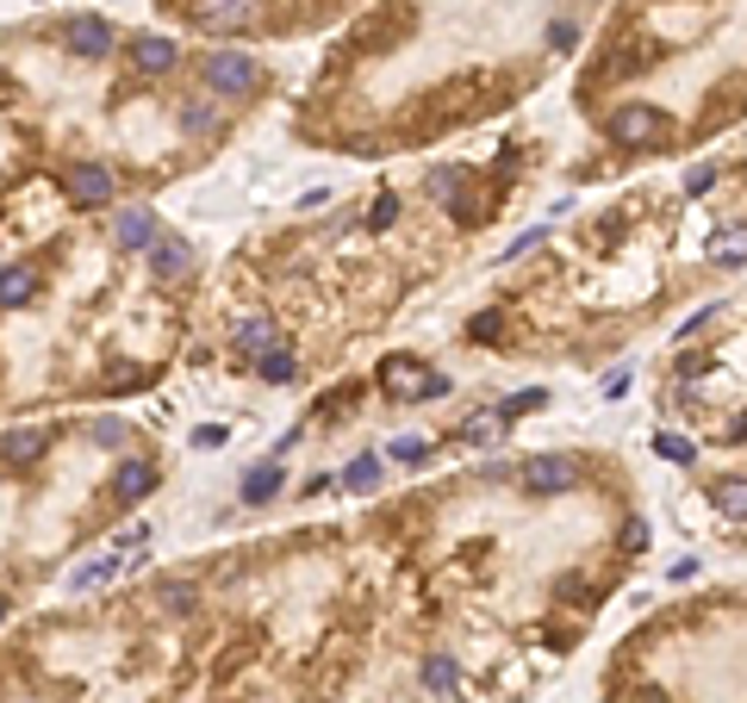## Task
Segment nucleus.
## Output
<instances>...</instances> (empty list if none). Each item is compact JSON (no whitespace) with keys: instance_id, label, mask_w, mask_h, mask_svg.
Listing matches in <instances>:
<instances>
[{"instance_id":"ddd939ff","label":"nucleus","mask_w":747,"mask_h":703,"mask_svg":"<svg viewBox=\"0 0 747 703\" xmlns=\"http://www.w3.org/2000/svg\"><path fill=\"white\" fill-rule=\"evenodd\" d=\"M269 349H274V324H269V318H243V324H238V355L262 361Z\"/></svg>"},{"instance_id":"4c0bfd02","label":"nucleus","mask_w":747,"mask_h":703,"mask_svg":"<svg viewBox=\"0 0 747 703\" xmlns=\"http://www.w3.org/2000/svg\"><path fill=\"white\" fill-rule=\"evenodd\" d=\"M0 623H7V597H0Z\"/></svg>"},{"instance_id":"5701e85b","label":"nucleus","mask_w":747,"mask_h":703,"mask_svg":"<svg viewBox=\"0 0 747 703\" xmlns=\"http://www.w3.org/2000/svg\"><path fill=\"white\" fill-rule=\"evenodd\" d=\"M193 604H200V592H193L188 579H169V585H162V610H169V616H193Z\"/></svg>"},{"instance_id":"c756f323","label":"nucleus","mask_w":747,"mask_h":703,"mask_svg":"<svg viewBox=\"0 0 747 703\" xmlns=\"http://www.w3.org/2000/svg\"><path fill=\"white\" fill-rule=\"evenodd\" d=\"M393 219H398V200H374V205H367V219H362V224H367V231H386Z\"/></svg>"},{"instance_id":"9d476101","label":"nucleus","mask_w":747,"mask_h":703,"mask_svg":"<svg viewBox=\"0 0 747 703\" xmlns=\"http://www.w3.org/2000/svg\"><path fill=\"white\" fill-rule=\"evenodd\" d=\"M112 237H119L125 250H150V243H157V219H150L143 205H125V212L112 219Z\"/></svg>"},{"instance_id":"cd10ccee","label":"nucleus","mask_w":747,"mask_h":703,"mask_svg":"<svg viewBox=\"0 0 747 703\" xmlns=\"http://www.w3.org/2000/svg\"><path fill=\"white\" fill-rule=\"evenodd\" d=\"M498 330H505V312H480L474 324H467V337H474V343H498Z\"/></svg>"},{"instance_id":"39448f33","label":"nucleus","mask_w":747,"mask_h":703,"mask_svg":"<svg viewBox=\"0 0 747 703\" xmlns=\"http://www.w3.org/2000/svg\"><path fill=\"white\" fill-rule=\"evenodd\" d=\"M193 19H200L206 32H250L255 19H262V0H200Z\"/></svg>"},{"instance_id":"6ab92c4d","label":"nucleus","mask_w":747,"mask_h":703,"mask_svg":"<svg viewBox=\"0 0 747 703\" xmlns=\"http://www.w3.org/2000/svg\"><path fill=\"white\" fill-rule=\"evenodd\" d=\"M417 679H424V691H436V697H443V691H455V679H462V672H455V660H448V654H430Z\"/></svg>"},{"instance_id":"4468645a","label":"nucleus","mask_w":747,"mask_h":703,"mask_svg":"<svg viewBox=\"0 0 747 703\" xmlns=\"http://www.w3.org/2000/svg\"><path fill=\"white\" fill-rule=\"evenodd\" d=\"M0 454H7V468H32L38 454H44V430H13V436L0 442Z\"/></svg>"},{"instance_id":"1a4fd4ad","label":"nucleus","mask_w":747,"mask_h":703,"mask_svg":"<svg viewBox=\"0 0 747 703\" xmlns=\"http://www.w3.org/2000/svg\"><path fill=\"white\" fill-rule=\"evenodd\" d=\"M32 299H38V268L32 262L0 268V312H19V305H32Z\"/></svg>"},{"instance_id":"f704fd0d","label":"nucleus","mask_w":747,"mask_h":703,"mask_svg":"<svg viewBox=\"0 0 747 703\" xmlns=\"http://www.w3.org/2000/svg\"><path fill=\"white\" fill-rule=\"evenodd\" d=\"M623 392H629V368H623V374H605V399H623Z\"/></svg>"},{"instance_id":"c85d7f7f","label":"nucleus","mask_w":747,"mask_h":703,"mask_svg":"<svg viewBox=\"0 0 747 703\" xmlns=\"http://www.w3.org/2000/svg\"><path fill=\"white\" fill-rule=\"evenodd\" d=\"M424 454H430V436H398L393 442V461H405V468H417Z\"/></svg>"},{"instance_id":"b1692460","label":"nucleus","mask_w":747,"mask_h":703,"mask_svg":"<svg viewBox=\"0 0 747 703\" xmlns=\"http://www.w3.org/2000/svg\"><path fill=\"white\" fill-rule=\"evenodd\" d=\"M542 405H548V392H542V386H529V392H511V399H505V405H498V418H524V411H542Z\"/></svg>"},{"instance_id":"a211bd4d","label":"nucleus","mask_w":747,"mask_h":703,"mask_svg":"<svg viewBox=\"0 0 747 703\" xmlns=\"http://www.w3.org/2000/svg\"><path fill=\"white\" fill-rule=\"evenodd\" d=\"M119 566H125V554H107V561H88V566H81V573H69V592H94L100 579H112V573H119Z\"/></svg>"},{"instance_id":"f3484780","label":"nucleus","mask_w":747,"mask_h":703,"mask_svg":"<svg viewBox=\"0 0 747 703\" xmlns=\"http://www.w3.org/2000/svg\"><path fill=\"white\" fill-rule=\"evenodd\" d=\"M716 511L729 516V523H747V480H716Z\"/></svg>"},{"instance_id":"2f4dec72","label":"nucleus","mask_w":747,"mask_h":703,"mask_svg":"<svg viewBox=\"0 0 747 703\" xmlns=\"http://www.w3.org/2000/svg\"><path fill=\"white\" fill-rule=\"evenodd\" d=\"M343 150H350V157H381V138H367V131H355V138H343Z\"/></svg>"},{"instance_id":"20e7f679","label":"nucleus","mask_w":747,"mask_h":703,"mask_svg":"<svg viewBox=\"0 0 747 703\" xmlns=\"http://www.w3.org/2000/svg\"><path fill=\"white\" fill-rule=\"evenodd\" d=\"M63 193L75 205H112L119 200V181H112L107 162H75V169L63 174Z\"/></svg>"},{"instance_id":"e433bc0d","label":"nucleus","mask_w":747,"mask_h":703,"mask_svg":"<svg viewBox=\"0 0 747 703\" xmlns=\"http://www.w3.org/2000/svg\"><path fill=\"white\" fill-rule=\"evenodd\" d=\"M729 442H747V418H735V423H729Z\"/></svg>"},{"instance_id":"412c9836","label":"nucleus","mask_w":747,"mask_h":703,"mask_svg":"<svg viewBox=\"0 0 747 703\" xmlns=\"http://www.w3.org/2000/svg\"><path fill=\"white\" fill-rule=\"evenodd\" d=\"M654 454H660V461H673V468H692V461H698V449H692L685 436H673V430H660V436H654Z\"/></svg>"},{"instance_id":"0eeeda50","label":"nucleus","mask_w":747,"mask_h":703,"mask_svg":"<svg viewBox=\"0 0 747 703\" xmlns=\"http://www.w3.org/2000/svg\"><path fill=\"white\" fill-rule=\"evenodd\" d=\"M374 380H381L386 399H412V392H424V361L417 355H386Z\"/></svg>"},{"instance_id":"bb28decb","label":"nucleus","mask_w":747,"mask_h":703,"mask_svg":"<svg viewBox=\"0 0 747 703\" xmlns=\"http://www.w3.org/2000/svg\"><path fill=\"white\" fill-rule=\"evenodd\" d=\"M88 436H94L100 449H119V442H125V423H119V418H94V423H88Z\"/></svg>"},{"instance_id":"58836bf2","label":"nucleus","mask_w":747,"mask_h":703,"mask_svg":"<svg viewBox=\"0 0 747 703\" xmlns=\"http://www.w3.org/2000/svg\"><path fill=\"white\" fill-rule=\"evenodd\" d=\"M0 88H7V76H0Z\"/></svg>"},{"instance_id":"7ed1b4c3","label":"nucleus","mask_w":747,"mask_h":703,"mask_svg":"<svg viewBox=\"0 0 747 703\" xmlns=\"http://www.w3.org/2000/svg\"><path fill=\"white\" fill-rule=\"evenodd\" d=\"M524 492L529 499H561V492H573V480H579V461L573 454H536V461H524Z\"/></svg>"},{"instance_id":"c9c22d12","label":"nucleus","mask_w":747,"mask_h":703,"mask_svg":"<svg viewBox=\"0 0 747 703\" xmlns=\"http://www.w3.org/2000/svg\"><path fill=\"white\" fill-rule=\"evenodd\" d=\"M710 318H716V305H704V312H692V318H685V330H679V337H692V330H704V324H710Z\"/></svg>"},{"instance_id":"473e14b6","label":"nucleus","mask_w":747,"mask_h":703,"mask_svg":"<svg viewBox=\"0 0 747 703\" xmlns=\"http://www.w3.org/2000/svg\"><path fill=\"white\" fill-rule=\"evenodd\" d=\"M193 449H224V423H200L193 430Z\"/></svg>"},{"instance_id":"393cba45","label":"nucleus","mask_w":747,"mask_h":703,"mask_svg":"<svg viewBox=\"0 0 747 703\" xmlns=\"http://www.w3.org/2000/svg\"><path fill=\"white\" fill-rule=\"evenodd\" d=\"M255 368H262V380H274V386H286V380L300 374V361H293V355H274V349L255 361Z\"/></svg>"},{"instance_id":"6e6552de","label":"nucleus","mask_w":747,"mask_h":703,"mask_svg":"<svg viewBox=\"0 0 747 703\" xmlns=\"http://www.w3.org/2000/svg\"><path fill=\"white\" fill-rule=\"evenodd\" d=\"M131 63L143 69V76H169V69L181 63V50H175V38H157V32H138L131 38Z\"/></svg>"},{"instance_id":"423d86ee","label":"nucleus","mask_w":747,"mask_h":703,"mask_svg":"<svg viewBox=\"0 0 747 703\" xmlns=\"http://www.w3.org/2000/svg\"><path fill=\"white\" fill-rule=\"evenodd\" d=\"M69 50H81L88 63H100V57L119 50V32H112L100 13H75V19H69Z\"/></svg>"},{"instance_id":"aec40b11","label":"nucleus","mask_w":747,"mask_h":703,"mask_svg":"<svg viewBox=\"0 0 747 703\" xmlns=\"http://www.w3.org/2000/svg\"><path fill=\"white\" fill-rule=\"evenodd\" d=\"M462 436H467V442H480V449H493V442L505 436V418H498V411H480V418H467V423H462Z\"/></svg>"},{"instance_id":"a878e982","label":"nucleus","mask_w":747,"mask_h":703,"mask_svg":"<svg viewBox=\"0 0 747 703\" xmlns=\"http://www.w3.org/2000/svg\"><path fill=\"white\" fill-rule=\"evenodd\" d=\"M181 125H188V131H212V125H219V107H212V100H193V107L181 112Z\"/></svg>"},{"instance_id":"f257e3e1","label":"nucleus","mask_w":747,"mask_h":703,"mask_svg":"<svg viewBox=\"0 0 747 703\" xmlns=\"http://www.w3.org/2000/svg\"><path fill=\"white\" fill-rule=\"evenodd\" d=\"M610 143H623V150H648V143H660L673 131V119L660 107H648V100H629V107L610 112Z\"/></svg>"},{"instance_id":"72a5a7b5","label":"nucleus","mask_w":747,"mask_h":703,"mask_svg":"<svg viewBox=\"0 0 747 703\" xmlns=\"http://www.w3.org/2000/svg\"><path fill=\"white\" fill-rule=\"evenodd\" d=\"M573 38H579V32H573L567 19H555V26H548V44H555V50H567V44H573Z\"/></svg>"},{"instance_id":"7c9ffc66","label":"nucleus","mask_w":747,"mask_h":703,"mask_svg":"<svg viewBox=\"0 0 747 703\" xmlns=\"http://www.w3.org/2000/svg\"><path fill=\"white\" fill-rule=\"evenodd\" d=\"M710 188H716V169H710V162H698V169L685 174V193H710Z\"/></svg>"},{"instance_id":"dca6fc26","label":"nucleus","mask_w":747,"mask_h":703,"mask_svg":"<svg viewBox=\"0 0 747 703\" xmlns=\"http://www.w3.org/2000/svg\"><path fill=\"white\" fill-rule=\"evenodd\" d=\"M274 492H281V461H262V468H250V480H243V499H250V504H269Z\"/></svg>"},{"instance_id":"f8f14e48","label":"nucleus","mask_w":747,"mask_h":703,"mask_svg":"<svg viewBox=\"0 0 747 703\" xmlns=\"http://www.w3.org/2000/svg\"><path fill=\"white\" fill-rule=\"evenodd\" d=\"M112 492H119L125 504L150 499V492H157V468H150V461H125V468H119V480H112Z\"/></svg>"},{"instance_id":"2eb2a0df","label":"nucleus","mask_w":747,"mask_h":703,"mask_svg":"<svg viewBox=\"0 0 747 703\" xmlns=\"http://www.w3.org/2000/svg\"><path fill=\"white\" fill-rule=\"evenodd\" d=\"M710 255H716V268H741V262H747V224H729V231H716Z\"/></svg>"},{"instance_id":"4be33fe9","label":"nucleus","mask_w":747,"mask_h":703,"mask_svg":"<svg viewBox=\"0 0 747 703\" xmlns=\"http://www.w3.org/2000/svg\"><path fill=\"white\" fill-rule=\"evenodd\" d=\"M343 485H350V492H374V485H381V461H374V454H355Z\"/></svg>"},{"instance_id":"f03ea898","label":"nucleus","mask_w":747,"mask_h":703,"mask_svg":"<svg viewBox=\"0 0 747 703\" xmlns=\"http://www.w3.org/2000/svg\"><path fill=\"white\" fill-rule=\"evenodd\" d=\"M200 76H206V88L224 94V100H243V94L262 88V69H255V57H243V50H212L206 63H200Z\"/></svg>"},{"instance_id":"9b49d317","label":"nucleus","mask_w":747,"mask_h":703,"mask_svg":"<svg viewBox=\"0 0 747 703\" xmlns=\"http://www.w3.org/2000/svg\"><path fill=\"white\" fill-rule=\"evenodd\" d=\"M150 268H157L162 281H175V274H188V268H193V250L181 243V237H162L157 231V243H150Z\"/></svg>"}]
</instances>
